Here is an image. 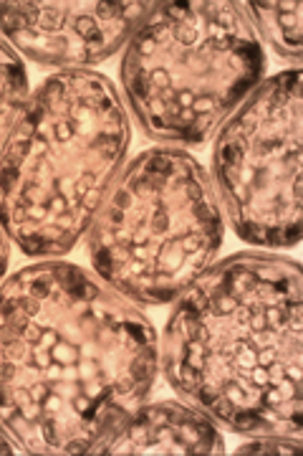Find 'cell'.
I'll return each instance as SVG.
<instances>
[{
  "instance_id": "obj_8",
  "label": "cell",
  "mask_w": 303,
  "mask_h": 456,
  "mask_svg": "<svg viewBox=\"0 0 303 456\" xmlns=\"http://www.w3.org/2000/svg\"><path fill=\"white\" fill-rule=\"evenodd\" d=\"M225 441L218 421L200 408L160 401L142 403L129 413L109 436L96 444L92 454H223Z\"/></svg>"
},
{
  "instance_id": "obj_5",
  "label": "cell",
  "mask_w": 303,
  "mask_h": 456,
  "mask_svg": "<svg viewBox=\"0 0 303 456\" xmlns=\"http://www.w3.org/2000/svg\"><path fill=\"white\" fill-rule=\"evenodd\" d=\"M225 239L208 170L182 150H147L119 173L86 231L96 274L134 305L179 299Z\"/></svg>"
},
{
  "instance_id": "obj_9",
  "label": "cell",
  "mask_w": 303,
  "mask_h": 456,
  "mask_svg": "<svg viewBox=\"0 0 303 456\" xmlns=\"http://www.w3.org/2000/svg\"><path fill=\"white\" fill-rule=\"evenodd\" d=\"M245 13L253 28L263 33L273 51L299 69L303 59L301 41V3H245Z\"/></svg>"
},
{
  "instance_id": "obj_4",
  "label": "cell",
  "mask_w": 303,
  "mask_h": 456,
  "mask_svg": "<svg viewBox=\"0 0 303 456\" xmlns=\"http://www.w3.org/2000/svg\"><path fill=\"white\" fill-rule=\"evenodd\" d=\"M266 51L243 3H152L122 56L132 117L155 142L203 145L260 84Z\"/></svg>"
},
{
  "instance_id": "obj_10",
  "label": "cell",
  "mask_w": 303,
  "mask_h": 456,
  "mask_svg": "<svg viewBox=\"0 0 303 456\" xmlns=\"http://www.w3.org/2000/svg\"><path fill=\"white\" fill-rule=\"evenodd\" d=\"M28 99V74L18 51L0 38V147Z\"/></svg>"
},
{
  "instance_id": "obj_1",
  "label": "cell",
  "mask_w": 303,
  "mask_h": 456,
  "mask_svg": "<svg viewBox=\"0 0 303 456\" xmlns=\"http://www.w3.org/2000/svg\"><path fill=\"white\" fill-rule=\"evenodd\" d=\"M157 370L155 325L94 272L48 259L0 284V424L26 454H92Z\"/></svg>"
},
{
  "instance_id": "obj_6",
  "label": "cell",
  "mask_w": 303,
  "mask_h": 456,
  "mask_svg": "<svg viewBox=\"0 0 303 456\" xmlns=\"http://www.w3.org/2000/svg\"><path fill=\"white\" fill-rule=\"evenodd\" d=\"M303 77L291 69L258 84L223 122L212 188L243 241L291 248L301 241Z\"/></svg>"
},
{
  "instance_id": "obj_13",
  "label": "cell",
  "mask_w": 303,
  "mask_h": 456,
  "mask_svg": "<svg viewBox=\"0 0 303 456\" xmlns=\"http://www.w3.org/2000/svg\"><path fill=\"white\" fill-rule=\"evenodd\" d=\"M8 241H11L8 233L0 226V284H3V277H5L8 264H11V246H8Z\"/></svg>"
},
{
  "instance_id": "obj_2",
  "label": "cell",
  "mask_w": 303,
  "mask_h": 456,
  "mask_svg": "<svg viewBox=\"0 0 303 456\" xmlns=\"http://www.w3.org/2000/svg\"><path fill=\"white\" fill-rule=\"evenodd\" d=\"M303 274L299 261L233 254L179 297L162 370L190 406L245 436L303 428Z\"/></svg>"
},
{
  "instance_id": "obj_7",
  "label": "cell",
  "mask_w": 303,
  "mask_h": 456,
  "mask_svg": "<svg viewBox=\"0 0 303 456\" xmlns=\"http://www.w3.org/2000/svg\"><path fill=\"white\" fill-rule=\"evenodd\" d=\"M152 3H0V33L41 66L107 61L142 26Z\"/></svg>"
},
{
  "instance_id": "obj_12",
  "label": "cell",
  "mask_w": 303,
  "mask_h": 456,
  "mask_svg": "<svg viewBox=\"0 0 303 456\" xmlns=\"http://www.w3.org/2000/svg\"><path fill=\"white\" fill-rule=\"evenodd\" d=\"M0 454L3 456H8V454H26L23 452V446L18 444L11 434H8V428L5 426L0 424Z\"/></svg>"
},
{
  "instance_id": "obj_11",
  "label": "cell",
  "mask_w": 303,
  "mask_h": 456,
  "mask_svg": "<svg viewBox=\"0 0 303 456\" xmlns=\"http://www.w3.org/2000/svg\"><path fill=\"white\" fill-rule=\"evenodd\" d=\"M301 452V439L296 436H278V434H266V436H253V441L238 446V454H296Z\"/></svg>"
},
{
  "instance_id": "obj_3",
  "label": "cell",
  "mask_w": 303,
  "mask_h": 456,
  "mask_svg": "<svg viewBox=\"0 0 303 456\" xmlns=\"http://www.w3.org/2000/svg\"><path fill=\"white\" fill-rule=\"evenodd\" d=\"M132 142L122 97L99 71H61L28 94L0 147V226L36 259L68 254Z\"/></svg>"
}]
</instances>
